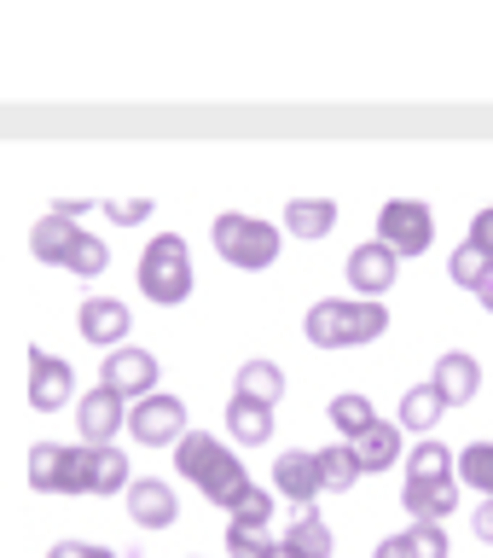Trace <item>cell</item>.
<instances>
[{"mask_svg": "<svg viewBox=\"0 0 493 558\" xmlns=\"http://www.w3.org/2000/svg\"><path fill=\"white\" fill-rule=\"evenodd\" d=\"M430 390L442 396V408H465V401H477V390H482V361L465 355V349H447V355L435 361V373H430Z\"/></svg>", "mask_w": 493, "mask_h": 558, "instance_id": "12", "label": "cell"}, {"mask_svg": "<svg viewBox=\"0 0 493 558\" xmlns=\"http://www.w3.org/2000/svg\"><path fill=\"white\" fill-rule=\"evenodd\" d=\"M325 418L337 425V436H343V442H355V436H366V430L378 425V408H372V401H366L360 390H343V396H331Z\"/></svg>", "mask_w": 493, "mask_h": 558, "instance_id": "23", "label": "cell"}, {"mask_svg": "<svg viewBox=\"0 0 493 558\" xmlns=\"http://www.w3.org/2000/svg\"><path fill=\"white\" fill-rule=\"evenodd\" d=\"M122 500H128V518L134 530H169L174 518H181V500H174V483L163 477H134L122 488Z\"/></svg>", "mask_w": 493, "mask_h": 558, "instance_id": "11", "label": "cell"}, {"mask_svg": "<svg viewBox=\"0 0 493 558\" xmlns=\"http://www.w3.org/2000/svg\"><path fill=\"white\" fill-rule=\"evenodd\" d=\"M273 495L296 500V512L320 500V471H313V453H308V448H285V453H279V465H273Z\"/></svg>", "mask_w": 493, "mask_h": 558, "instance_id": "13", "label": "cell"}, {"mask_svg": "<svg viewBox=\"0 0 493 558\" xmlns=\"http://www.w3.org/2000/svg\"><path fill=\"white\" fill-rule=\"evenodd\" d=\"M261 558H296V553L285 547V541H273V547H268V553H261Z\"/></svg>", "mask_w": 493, "mask_h": 558, "instance_id": "42", "label": "cell"}, {"mask_svg": "<svg viewBox=\"0 0 493 558\" xmlns=\"http://www.w3.org/2000/svg\"><path fill=\"white\" fill-rule=\"evenodd\" d=\"M128 326H134V314H128L122 296H87L82 314H76V331L94 349H122L128 343Z\"/></svg>", "mask_w": 493, "mask_h": 558, "instance_id": "10", "label": "cell"}, {"mask_svg": "<svg viewBox=\"0 0 493 558\" xmlns=\"http://www.w3.org/2000/svg\"><path fill=\"white\" fill-rule=\"evenodd\" d=\"M64 465H70L64 442H35L29 448V488L35 495H64Z\"/></svg>", "mask_w": 493, "mask_h": 558, "instance_id": "24", "label": "cell"}, {"mask_svg": "<svg viewBox=\"0 0 493 558\" xmlns=\"http://www.w3.org/2000/svg\"><path fill=\"white\" fill-rule=\"evenodd\" d=\"M313 471H320V488L325 495H348L366 471H360V460H355V448L348 442H331V448H320L313 453Z\"/></svg>", "mask_w": 493, "mask_h": 558, "instance_id": "21", "label": "cell"}, {"mask_svg": "<svg viewBox=\"0 0 493 558\" xmlns=\"http://www.w3.org/2000/svg\"><path fill=\"white\" fill-rule=\"evenodd\" d=\"M139 296L157 308H181L192 286H198V274H192V251H186V239L181 233H151V244L139 251Z\"/></svg>", "mask_w": 493, "mask_h": 558, "instance_id": "2", "label": "cell"}, {"mask_svg": "<svg viewBox=\"0 0 493 558\" xmlns=\"http://www.w3.org/2000/svg\"><path fill=\"white\" fill-rule=\"evenodd\" d=\"M470 239L493 251V204H488V209H477V221H470Z\"/></svg>", "mask_w": 493, "mask_h": 558, "instance_id": "40", "label": "cell"}, {"mask_svg": "<svg viewBox=\"0 0 493 558\" xmlns=\"http://www.w3.org/2000/svg\"><path fill=\"white\" fill-rule=\"evenodd\" d=\"M209 239H215V256L226 262V268H244V274L273 268V262H279V244H285V233H279L273 221H261V216H238V209L215 216Z\"/></svg>", "mask_w": 493, "mask_h": 558, "instance_id": "3", "label": "cell"}, {"mask_svg": "<svg viewBox=\"0 0 493 558\" xmlns=\"http://www.w3.org/2000/svg\"><path fill=\"white\" fill-rule=\"evenodd\" d=\"M470 535H477V541H488V547H493V500H482L477 512H470Z\"/></svg>", "mask_w": 493, "mask_h": 558, "instance_id": "38", "label": "cell"}, {"mask_svg": "<svg viewBox=\"0 0 493 558\" xmlns=\"http://www.w3.org/2000/svg\"><path fill=\"white\" fill-rule=\"evenodd\" d=\"M47 558H122L111 547H99V541H52Z\"/></svg>", "mask_w": 493, "mask_h": 558, "instance_id": "37", "label": "cell"}, {"mask_svg": "<svg viewBox=\"0 0 493 558\" xmlns=\"http://www.w3.org/2000/svg\"><path fill=\"white\" fill-rule=\"evenodd\" d=\"M488 274H493V251H488V244H477V239H465L459 251L447 256V279L459 291H482Z\"/></svg>", "mask_w": 493, "mask_h": 558, "instance_id": "26", "label": "cell"}, {"mask_svg": "<svg viewBox=\"0 0 493 558\" xmlns=\"http://www.w3.org/2000/svg\"><path fill=\"white\" fill-rule=\"evenodd\" d=\"M348 286H355L360 303H383V291L395 286V274H400V256L390 251V244H378V239H366L348 251Z\"/></svg>", "mask_w": 493, "mask_h": 558, "instance_id": "9", "label": "cell"}, {"mask_svg": "<svg viewBox=\"0 0 493 558\" xmlns=\"http://www.w3.org/2000/svg\"><path fill=\"white\" fill-rule=\"evenodd\" d=\"M400 506L412 512V523H442L447 512H459V483H400Z\"/></svg>", "mask_w": 493, "mask_h": 558, "instance_id": "17", "label": "cell"}, {"mask_svg": "<svg viewBox=\"0 0 493 558\" xmlns=\"http://www.w3.org/2000/svg\"><path fill=\"white\" fill-rule=\"evenodd\" d=\"M233 396L273 413L279 401H285V366H279V361H244L238 378H233Z\"/></svg>", "mask_w": 493, "mask_h": 558, "instance_id": "15", "label": "cell"}, {"mask_svg": "<svg viewBox=\"0 0 493 558\" xmlns=\"http://www.w3.org/2000/svg\"><path fill=\"white\" fill-rule=\"evenodd\" d=\"M378 244H390L395 256H424L435 244V209L418 198H390L378 209Z\"/></svg>", "mask_w": 493, "mask_h": 558, "instance_id": "4", "label": "cell"}, {"mask_svg": "<svg viewBox=\"0 0 493 558\" xmlns=\"http://www.w3.org/2000/svg\"><path fill=\"white\" fill-rule=\"evenodd\" d=\"M348 448H355L360 471H372V477H378V471L400 465V425H395V418H378V425L366 430V436H355Z\"/></svg>", "mask_w": 493, "mask_h": 558, "instance_id": "18", "label": "cell"}, {"mask_svg": "<svg viewBox=\"0 0 493 558\" xmlns=\"http://www.w3.org/2000/svg\"><path fill=\"white\" fill-rule=\"evenodd\" d=\"M285 547L296 558H331V553H337V535L325 530V518L313 512V506H303V512L291 518V530H285Z\"/></svg>", "mask_w": 493, "mask_h": 558, "instance_id": "20", "label": "cell"}, {"mask_svg": "<svg viewBox=\"0 0 493 558\" xmlns=\"http://www.w3.org/2000/svg\"><path fill=\"white\" fill-rule=\"evenodd\" d=\"M233 523L238 530H268L273 523V488H250V495L233 506Z\"/></svg>", "mask_w": 493, "mask_h": 558, "instance_id": "32", "label": "cell"}, {"mask_svg": "<svg viewBox=\"0 0 493 558\" xmlns=\"http://www.w3.org/2000/svg\"><path fill=\"white\" fill-rule=\"evenodd\" d=\"M337 227V204L331 198H291L285 204V233L291 239H325Z\"/></svg>", "mask_w": 493, "mask_h": 558, "instance_id": "22", "label": "cell"}, {"mask_svg": "<svg viewBox=\"0 0 493 558\" xmlns=\"http://www.w3.org/2000/svg\"><path fill=\"white\" fill-rule=\"evenodd\" d=\"M76 239H82V227L47 209V216L29 227V256H35V262H47V268H64L70 251H76Z\"/></svg>", "mask_w": 493, "mask_h": 558, "instance_id": "14", "label": "cell"}, {"mask_svg": "<svg viewBox=\"0 0 493 558\" xmlns=\"http://www.w3.org/2000/svg\"><path fill=\"white\" fill-rule=\"evenodd\" d=\"M442 413H447V408H442V396H435L430 384H412V390L400 396V413H395V425L418 436V430H435V425H442Z\"/></svg>", "mask_w": 493, "mask_h": 558, "instance_id": "28", "label": "cell"}, {"mask_svg": "<svg viewBox=\"0 0 493 558\" xmlns=\"http://www.w3.org/2000/svg\"><path fill=\"white\" fill-rule=\"evenodd\" d=\"M157 378H163L157 355H151V349H134V343L111 349V355H104V366H99V384H104L111 396H122L128 408H134V401H146V396H157Z\"/></svg>", "mask_w": 493, "mask_h": 558, "instance_id": "5", "label": "cell"}, {"mask_svg": "<svg viewBox=\"0 0 493 558\" xmlns=\"http://www.w3.org/2000/svg\"><path fill=\"white\" fill-rule=\"evenodd\" d=\"M372 558H412V547H407V530H400V535H383Z\"/></svg>", "mask_w": 493, "mask_h": 558, "instance_id": "39", "label": "cell"}, {"mask_svg": "<svg viewBox=\"0 0 493 558\" xmlns=\"http://www.w3.org/2000/svg\"><path fill=\"white\" fill-rule=\"evenodd\" d=\"M29 408L35 413H59L70 408V396H76V373H70L64 355H47L41 343H29Z\"/></svg>", "mask_w": 493, "mask_h": 558, "instance_id": "8", "label": "cell"}, {"mask_svg": "<svg viewBox=\"0 0 493 558\" xmlns=\"http://www.w3.org/2000/svg\"><path fill=\"white\" fill-rule=\"evenodd\" d=\"M186 418L192 413H186L181 396L157 390V396H146V401H134V408H128V436L139 448H174L186 436Z\"/></svg>", "mask_w": 493, "mask_h": 558, "instance_id": "6", "label": "cell"}, {"mask_svg": "<svg viewBox=\"0 0 493 558\" xmlns=\"http://www.w3.org/2000/svg\"><path fill=\"white\" fill-rule=\"evenodd\" d=\"M76 430H82V448H116V436L128 430V401L111 396L104 384H94L76 401Z\"/></svg>", "mask_w": 493, "mask_h": 558, "instance_id": "7", "label": "cell"}, {"mask_svg": "<svg viewBox=\"0 0 493 558\" xmlns=\"http://www.w3.org/2000/svg\"><path fill=\"white\" fill-rule=\"evenodd\" d=\"M268 547H273L268 530H238V523H226V553L233 558H261Z\"/></svg>", "mask_w": 493, "mask_h": 558, "instance_id": "34", "label": "cell"}, {"mask_svg": "<svg viewBox=\"0 0 493 558\" xmlns=\"http://www.w3.org/2000/svg\"><path fill=\"white\" fill-rule=\"evenodd\" d=\"M407 547H412V558H447V530L442 523H412Z\"/></svg>", "mask_w": 493, "mask_h": 558, "instance_id": "33", "label": "cell"}, {"mask_svg": "<svg viewBox=\"0 0 493 558\" xmlns=\"http://www.w3.org/2000/svg\"><path fill=\"white\" fill-rule=\"evenodd\" d=\"M226 453H233V448H226L221 436H209V430H186L181 442H174V471H181L186 483H204L209 471H215V465L226 460Z\"/></svg>", "mask_w": 493, "mask_h": 558, "instance_id": "16", "label": "cell"}, {"mask_svg": "<svg viewBox=\"0 0 493 558\" xmlns=\"http://www.w3.org/2000/svg\"><path fill=\"white\" fill-rule=\"evenodd\" d=\"M134 483V465L122 448H94V465H87V495H122Z\"/></svg>", "mask_w": 493, "mask_h": 558, "instance_id": "25", "label": "cell"}, {"mask_svg": "<svg viewBox=\"0 0 493 558\" xmlns=\"http://www.w3.org/2000/svg\"><path fill=\"white\" fill-rule=\"evenodd\" d=\"M453 477V448L424 436L412 453H407V483H447Z\"/></svg>", "mask_w": 493, "mask_h": 558, "instance_id": "30", "label": "cell"}, {"mask_svg": "<svg viewBox=\"0 0 493 558\" xmlns=\"http://www.w3.org/2000/svg\"><path fill=\"white\" fill-rule=\"evenodd\" d=\"M453 483H465L482 500H493V442H470L465 453H453Z\"/></svg>", "mask_w": 493, "mask_h": 558, "instance_id": "29", "label": "cell"}, {"mask_svg": "<svg viewBox=\"0 0 493 558\" xmlns=\"http://www.w3.org/2000/svg\"><path fill=\"white\" fill-rule=\"evenodd\" d=\"M198 488H204V500H209V506H221V512H233V506H238L244 495H250L256 483H250V471H244V460H238V453H226V460H221L215 471H209V477H204Z\"/></svg>", "mask_w": 493, "mask_h": 558, "instance_id": "19", "label": "cell"}, {"mask_svg": "<svg viewBox=\"0 0 493 558\" xmlns=\"http://www.w3.org/2000/svg\"><path fill=\"white\" fill-rule=\"evenodd\" d=\"M76 279H99L104 268H111V244H104L99 233H87L82 227V239H76V251H70V262H64Z\"/></svg>", "mask_w": 493, "mask_h": 558, "instance_id": "31", "label": "cell"}, {"mask_svg": "<svg viewBox=\"0 0 493 558\" xmlns=\"http://www.w3.org/2000/svg\"><path fill=\"white\" fill-rule=\"evenodd\" d=\"M87 465H94V448H70V465H64V495H87Z\"/></svg>", "mask_w": 493, "mask_h": 558, "instance_id": "35", "label": "cell"}, {"mask_svg": "<svg viewBox=\"0 0 493 558\" xmlns=\"http://www.w3.org/2000/svg\"><path fill=\"white\" fill-rule=\"evenodd\" d=\"M104 216H111L116 227H139L151 216V198H111V204H104Z\"/></svg>", "mask_w": 493, "mask_h": 558, "instance_id": "36", "label": "cell"}, {"mask_svg": "<svg viewBox=\"0 0 493 558\" xmlns=\"http://www.w3.org/2000/svg\"><path fill=\"white\" fill-rule=\"evenodd\" d=\"M477 303H482V308H488V314H493V274H488V286H482V291H477Z\"/></svg>", "mask_w": 493, "mask_h": 558, "instance_id": "41", "label": "cell"}, {"mask_svg": "<svg viewBox=\"0 0 493 558\" xmlns=\"http://www.w3.org/2000/svg\"><path fill=\"white\" fill-rule=\"evenodd\" d=\"M303 331L313 349H360V343H378L390 331V308L360 303V296H325V303L308 308Z\"/></svg>", "mask_w": 493, "mask_h": 558, "instance_id": "1", "label": "cell"}, {"mask_svg": "<svg viewBox=\"0 0 493 558\" xmlns=\"http://www.w3.org/2000/svg\"><path fill=\"white\" fill-rule=\"evenodd\" d=\"M226 430H233V442L238 448H261L273 436V413L268 408H256V401H226Z\"/></svg>", "mask_w": 493, "mask_h": 558, "instance_id": "27", "label": "cell"}]
</instances>
